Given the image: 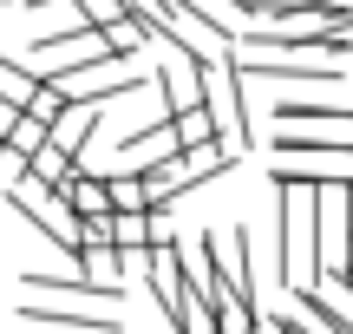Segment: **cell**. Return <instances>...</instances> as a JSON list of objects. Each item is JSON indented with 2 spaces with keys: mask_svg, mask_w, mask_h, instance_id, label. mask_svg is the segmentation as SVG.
Returning <instances> with one entry per match:
<instances>
[{
  "mask_svg": "<svg viewBox=\"0 0 353 334\" xmlns=\"http://www.w3.org/2000/svg\"><path fill=\"white\" fill-rule=\"evenodd\" d=\"M307 151H353V105H314V99L275 105V157Z\"/></svg>",
  "mask_w": 353,
  "mask_h": 334,
  "instance_id": "cell-1",
  "label": "cell"
},
{
  "mask_svg": "<svg viewBox=\"0 0 353 334\" xmlns=\"http://www.w3.org/2000/svg\"><path fill=\"white\" fill-rule=\"evenodd\" d=\"M196 105L210 112L216 144H223V151L242 157V151L255 144V112H249V92H242L236 59H196Z\"/></svg>",
  "mask_w": 353,
  "mask_h": 334,
  "instance_id": "cell-2",
  "label": "cell"
},
{
  "mask_svg": "<svg viewBox=\"0 0 353 334\" xmlns=\"http://www.w3.org/2000/svg\"><path fill=\"white\" fill-rule=\"evenodd\" d=\"M216 170H236V151L223 144H196V151H164V157H144L131 177L144 184V204L151 210H170L176 197H190L196 184H210Z\"/></svg>",
  "mask_w": 353,
  "mask_h": 334,
  "instance_id": "cell-3",
  "label": "cell"
},
{
  "mask_svg": "<svg viewBox=\"0 0 353 334\" xmlns=\"http://www.w3.org/2000/svg\"><path fill=\"white\" fill-rule=\"evenodd\" d=\"M275 282L294 295L314 282V190H275Z\"/></svg>",
  "mask_w": 353,
  "mask_h": 334,
  "instance_id": "cell-4",
  "label": "cell"
},
{
  "mask_svg": "<svg viewBox=\"0 0 353 334\" xmlns=\"http://www.w3.org/2000/svg\"><path fill=\"white\" fill-rule=\"evenodd\" d=\"M353 269V197L347 184L314 190V275H347Z\"/></svg>",
  "mask_w": 353,
  "mask_h": 334,
  "instance_id": "cell-5",
  "label": "cell"
},
{
  "mask_svg": "<svg viewBox=\"0 0 353 334\" xmlns=\"http://www.w3.org/2000/svg\"><path fill=\"white\" fill-rule=\"evenodd\" d=\"M255 236L242 230H210V262H216V282H223V295H229V308H249V315H262L255 308Z\"/></svg>",
  "mask_w": 353,
  "mask_h": 334,
  "instance_id": "cell-6",
  "label": "cell"
},
{
  "mask_svg": "<svg viewBox=\"0 0 353 334\" xmlns=\"http://www.w3.org/2000/svg\"><path fill=\"white\" fill-rule=\"evenodd\" d=\"M7 204L20 210V217L33 223V230L46 236L52 249H65V262L79 256V217H72V210L59 204V197H46V190H33V184H13V190H7Z\"/></svg>",
  "mask_w": 353,
  "mask_h": 334,
  "instance_id": "cell-7",
  "label": "cell"
},
{
  "mask_svg": "<svg viewBox=\"0 0 353 334\" xmlns=\"http://www.w3.org/2000/svg\"><path fill=\"white\" fill-rule=\"evenodd\" d=\"M144 282H151L157 315H164L170 334H176V315H183V302H190V288H183V249H176V243L151 249V262H144Z\"/></svg>",
  "mask_w": 353,
  "mask_h": 334,
  "instance_id": "cell-8",
  "label": "cell"
},
{
  "mask_svg": "<svg viewBox=\"0 0 353 334\" xmlns=\"http://www.w3.org/2000/svg\"><path fill=\"white\" fill-rule=\"evenodd\" d=\"M20 322L26 328H59V334H118V322L105 308H65V302H26Z\"/></svg>",
  "mask_w": 353,
  "mask_h": 334,
  "instance_id": "cell-9",
  "label": "cell"
},
{
  "mask_svg": "<svg viewBox=\"0 0 353 334\" xmlns=\"http://www.w3.org/2000/svg\"><path fill=\"white\" fill-rule=\"evenodd\" d=\"M99 118H105V105H65L59 118L46 125V144L65 157V164H79V151L92 144V131H99Z\"/></svg>",
  "mask_w": 353,
  "mask_h": 334,
  "instance_id": "cell-10",
  "label": "cell"
},
{
  "mask_svg": "<svg viewBox=\"0 0 353 334\" xmlns=\"http://www.w3.org/2000/svg\"><path fill=\"white\" fill-rule=\"evenodd\" d=\"M151 86H157V99H164L170 112L196 105V59H190V52H170V59L151 72ZM170 112H164V118H170Z\"/></svg>",
  "mask_w": 353,
  "mask_h": 334,
  "instance_id": "cell-11",
  "label": "cell"
},
{
  "mask_svg": "<svg viewBox=\"0 0 353 334\" xmlns=\"http://www.w3.org/2000/svg\"><path fill=\"white\" fill-rule=\"evenodd\" d=\"M65 210H72L79 223H85V217H105V210H112V197H105V177H99V170H85V164L72 170V184H65Z\"/></svg>",
  "mask_w": 353,
  "mask_h": 334,
  "instance_id": "cell-12",
  "label": "cell"
},
{
  "mask_svg": "<svg viewBox=\"0 0 353 334\" xmlns=\"http://www.w3.org/2000/svg\"><path fill=\"white\" fill-rule=\"evenodd\" d=\"M164 125H170V151L216 144V125H210V112H203V105H183V112H170V118H164Z\"/></svg>",
  "mask_w": 353,
  "mask_h": 334,
  "instance_id": "cell-13",
  "label": "cell"
},
{
  "mask_svg": "<svg viewBox=\"0 0 353 334\" xmlns=\"http://www.w3.org/2000/svg\"><path fill=\"white\" fill-rule=\"evenodd\" d=\"M190 7H196L210 26H223V33H242V26L262 20V0H190Z\"/></svg>",
  "mask_w": 353,
  "mask_h": 334,
  "instance_id": "cell-14",
  "label": "cell"
},
{
  "mask_svg": "<svg viewBox=\"0 0 353 334\" xmlns=\"http://www.w3.org/2000/svg\"><path fill=\"white\" fill-rule=\"evenodd\" d=\"M33 86H39V72H33V66H26V59H7V52H0V105H7V112H20Z\"/></svg>",
  "mask_w": 353,
  "mask_h": 334,
  "instance_id": "cell-15",
  "label": "cell"
},
{
  "mask_svg": "<svg viewBox=\"0 0 353 334\" xmlns=\"http://www.w3.org/2000/svg\"><path fill=\"white\" fill-rule=\"evenodd\" d=\"M0 144H7V151H20V157H33L39 144H46V125H39V118H26V112H13L7 131H0Z\"/></svg>",
  "mask_w": 353,
  "mask_h": 334,
  "instance_id": "cell-16",
  "label": "cell"
},
{
  "mask_svg": "<svg viewBox=\"0 0 353 334\" xmlns=\"http://www.w3.org/2000/svg\"><path fill=\"white\" fill-rule=\"evenodd\" d=\"M105 197H112V210H151V204H144V184L131 177V170H125V177H105Z\"/></svg>",
  "mask_w": 353,
  "mask_h": 334,
  "instance_id": "cell-17",
  "label": "cell"
}]
</instances>
